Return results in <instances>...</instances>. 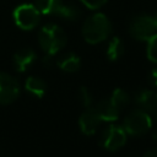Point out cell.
<instances>
[{
  "label": "cell",
  "instance_id": "6da1fadb",
  "mask_svg": "<svg viewBox=\"0 0 157 157\" xmlns=\"http://www.w3.org/2000/svg\"><path fill=\"white\" fill-rule=\"evenodd\" d=\"M112 32V23L104 13H93L82 26L83 39L90 44H97L108 38Z\"/></svg>",
  "mask_w": 157,
  "mask_h": 157
},
{
  "label": "cell",
  "instance_id": "7a4b0ae2",
  "mask_svg": "<svg viewBox=\"0 0 157 157\" xmlns=\"http://www.w3.org/2000/svg\"><path fill=\"white\" fill-rule=\"evenodd\" d=\"M38 40L40 48L45 52V54L55 55L66 45L67 37L61 27L54 23H49L40 28Z\"/></svg>",
  "mask_w": 157,
  "mask_h": 157
},
{
  "label": "cell",
  "instance_id": "3957f363",
  "mask_svg": "<svg viewBox=\"0 0 157 157\" xmlns=\"http://www.w3.org/2000/svg\"><path fill=\"white\" fill-rule=\"evenodd\" d=\"M152 126V119L148 112L144 109H135L130 112L123 120L121 128L128 135L131 136H142L148 132Z\"/></svg>",
  "mask_w": 157,
  "mask_h": 157
},
{
  "label": "cell",
  "instance_id": "277c9868",
  "mask_svg": "<svg viewBox=\"0 0 157 157\" xmlns=\"http://www.w3.org/2000/svg\"><path fill=\"white\" fill-rule=\"evenodd\" d=\"M129 32L131 37L137 40H148L157 33V25L152 16L145 13L137 15L131 20Z\"/></svg>",
  "mask_w": 157,
  "mask_h": 157
},
{
  "label": "cell",
  "instance_id": "5b68a950",
  "mask_svg": "<svg viewBox=\"0 0 157 157\" xmlns=\"http://www.w3.org/2000/svg\"><path fill=\"white\" fill-rule=\"evenodd\" d=\"M13 18L16 25L22 29H32L34 28L40 21V12L39 10L32 4H23L20 5L13 11Z\"/></svg>",
  "mask_w": 157,
  "mask_h": 157
},
{
  "label": "cell",
  "instance_id": "8992f818",
  "mask_svg": "<svg viewBox=\"0 0 157 157\" xmlns=\"http://www.w3.org/2000/svg\"><path fill=\"white\" fill-rule=\"evenodd\" d=\"M126 136H128V134L125 132V130L121 126L109 125L102 134L101 145L103 146V148L114 152L125 145Z\"/></svg>",
  "mask_w": 157,
  "mask_h": 157
},
{
  "label": "cell",
  "instance_id": "52a82bcc",
  "mask_svg": "<svg viewBox=\"0 0 157 157\" xmlns=\"http://www.w3.org/2000/svg\"><path fill=\"white\" fill-rule=\"evenodd\" d=\"M20 96L18 81L6 72H0V104H10Z\"/></svg>",
  "mask_w": 157,
  "mask_h": 157
},
{
  "label": "cell",
  "instance_id": "ba28073f",
  "mask_svg": "<svg viewBox=\"0 0 157 157\" xmlns=\"http://www.w3.org/2000/svg\"><path fill=\"white\" fill-rule=\"evenodd\" d=\"M101 124V119L98 118L97 113L92 107H88L85 109V112L81 114L78 119V125L81 131L85 135H93L96 134L98 126Z\"/></svg>",
  "mask_w": 157,
  "mask_h": 157
},
{
  "label": "cell",
  "instance_id": "9c48e42d",
  "mask_svg": "<svg viewBox=\"0 0 157 157\" xmlns=\"http://www.w3.org/2000/svg\"><path fill=\"white\" fill-rule=\"evenodd\" d=\"M135 103L140 107V109H144L146 112L152 113L156 108H157V97H156V92L152 90H147V88H142L140 91L136 92L135 98H134Z\"/></svg>",
  "mask_w": 157,
  "mask_h": 157
},
{
  "label": "cell",
  "instance_id": "30bf717a",
  "mask_svg": "<svg viewBox=\"0 0 157 157\" xmlns=\"http://www.w3.org/2000/svg\"><path fill=\"white\" fill-rule=\"evenodd\" d=\"M93 109L101 121H115L119 117V109H117L109 99H101Z\"/></svg>",
  "mask_w": 157,
  "mask_h": 157
},
{
  "label": "cell",
  "instance_id": "8fae6325",
  "mask_svg": "<svg viewBox=\"0 0 157 157\" xmlns=\"http://www.w3.org/2000/svg\"><path fill=\"white\" fill-rule=\"evenodd\" d=\"M36 58L37 55L31 48H23L13 55V65L17 71L23 72L29 66H32V64L36 61Z\"/></svg>",
  "mask_w": 157,
  "mask_h": 157
},
{
  "label": "cell",
  "instance_id": "7c38bea8",
  "mask_svg": "<svg viewBox=\"0 0 157 157\" xmlns=\"http://www.w3.org/2000/svg\"><path fill=\"white\" fill-rule=\"evenodd\" d=\"M56 64L65 72H76L81 67V59L75 53H66L58 59Z\"/></svg>",
  "mask_w": 157,
  "mask_h": 157
},
{
  "label": "cell",
  "instance_id": "4fadbf2b",
  "mask_svg": "<svg viewBox=\"0 0 157 157\" xmlns=\"http://www.w3.org/2000/svg\"><path fill=\"white\" fill-rule=\"evenodd\" d=\"M63 0H34V6L44 15H58L60 7L63 6Z\"/></svg>",
  "mask_w": 157,
  "mask_h": 157
},
{
  "label": "cell",
  "instance_id": "5bb4252c",
  "mask_svg": "<svg viewBox=\"0 0 157 157\" xmlns=\"http://www.w3.org/2000/svg\"><path fill=\"white\" fill-rule=\"evenodd\" d=\"M25 87L29 93H32L38 98L43 97L47 91V83L42 78L36 76H29L25 82Z\"/></svg>",
  "mask_w": 157,
  "mask_h": 157
},
{
  "label": "cell",
  "instance_id": "9a60e30c",
  "mask_svg": "<svg viewBox=\"0 0 157 157\" xmlns=\"http://www.w3.org/2000/svg\"><path fill=\"white\" fill-rule=\"evenodd\" d=\"M124 43L120 38L114 37L110 39V42L108 43V48H107V56L109 60L115 61L118 59L121 58V55L124 54Z\"/></svg>",
  "mask_w": 157,
  "mask_h": 157
},
{
  "label": "cell",
  "instance_id": "2e32d148",
  "mask_svg": "<svg viewBox=\"0 0 157 157\" xmlns=\"http://www.w3.org/2000/svg\"><path fill=\"white\" fill-rule=\"evenodd\" d=\"M81 13H82L81 10L76 5L64 2L56 16H59L61 18H65V20H69V21H76L81 17Z\"/></svg>",
  "mask_w": 157,
  "mask_h": 157
},
{
  "label": "cell",
  "instance_id": "e0dca14e",
  "mask_svg": "<svg viewBox=\"0 0 157 157\" xmlns=\"http://www.w3.org/2000/svg\"><path fill=\"white\" fill-rule=\"evenodd\" d=\"M109 101L112 102V104H113L117 109L120 110V109L125 108V107L129 104V102H130V96H129V93H128L125 90H123V88H115V90L113 91L112 97H110Z\"/></svg>",
  "mask_w": 157,
  "mask_h": 157
},
{
  "label": "cell",
  "instance_id": "ac0fdd59",
  "mask_svg": "<svg viewBox=\"0 0 157 157\" xmlns=\"http://www.w3.org/2000/svg\"><path fill=\"white\" fill-rule=\"evenodd\" d=\"M146 53H147V58L157 64V33L155 36H152L148 40H147V48H146Z\"/></svg>",
  "mask_w": 157,
  "mask_h": 157
},
{
  "label": "cell",
  "instance_id": "d6986e66",
  "mask_svg": "<svg viewBox=\"0 0 157 157\" xmlns=\"http://www.w3.org/2000/svg\"><path fill=\"white\" fill-rule=\"evenodd\" d=\"M78 97H80L81 103H82V105L85 108H88V107L92 105V102H93L92 94H91V92L88 91L87 87H85V86H81L80 87V90H78Z\"/></svg>",
  "mask_w": 157,
  "mask_h": 157
},
{
  "label": "cell",
  "instance_id": "ffe728a7",
  "mask_svg": "<svg viewBox=\"0 0 157 157\" xmlns=\"http://www.w3.org/2000/svg\"><path fill=\"white\" fill-rule=\"evenodd\" d=\"M86 7L91 9V10H97L99 7H102L108 0H80Z\"/></svg>",
  "mask_w": 157,
  "mask_h": 157
},
{
  "label": "cell",
  "instance_id": "44dd1931",
  "mask_svg": "<svg viewBox=\"0 0 157 157\" xmlns=\"http://www.w3.org/2000/svg\"><path fill=\"white\" fill-rule=\"evenodd\" d=\"M148 82L152 87H157V69H153L150 71L148 75Z\"/></svg>",
  "mask_w": 157,
  "mask_h": 157
},
{
  "label": "cell",
  "instance_id": "7402d4cb",
  "mask_svg": "<svg viewBox=\"0 0 157 157\" xmlns=\"http://www.w3.org/2000/svg\"><path fill=\"white\" fill-rule=\"evenodd\" d=\"M42 63L44 66L47 67H50L53 65V55H49V54H45V56L42 59Z\"/></svg>",
  "mask_w": 157,
  "mask_h": 157
},
{
  "label": "cell",
  "instance_id": "603a6c76",
  "mask_svg": "<svg viewBox=\"0 0 157 157\" xmlns=\"http://www.w3.org/2000/svg\"><path fill=\"white\" fill-rule=\"evenodd\" d=\"M142 157H157V147L148 150V151H147Z\"/></svg>",
  "mask_w": 157,
  "mask_h": 157
},
{
  "label": "cell",
  "instance_id": "cb8c5ba5",
  "mask_svg": "<svg viewBox=\"0 0 157 157\" xmlns=\"http://www.w3.org/2000/svg\"><path fill=\"white\" fill-rule=\"evenodd\" d=\"M152 139H153L155 141H157V130H156V131L152 134Z\"/></svg>",
  "mask_w": 157,
  "mask_h": 157
},
{
  "label": "cell",
  "instance_id": "d4e9b609",
  "mask_svg": "<svg viewBox=\"0 0 157 157\" xmlns=\"http://www.w3.org/2000/svg\"><path fill=\"white\" fill-rule=\"evenodd\" d=\"M153 18H155V22H156V25H157V12H156V15L153 16Z\"/></svg>",
  "mask_w": 157,
  "mask_h": 157
},
{
  "label": "cell",
  "instance_id": "484cf974",
  "mask_svg": "<svg viewBox=\"0 0 157 157\" xmlns=\"http://www.w3.org/2000/svg\"><path fill=\"white\" fill-rule=\"evenodd\" d=\"M156 97H157V92H156Z\"/></svg>",
  "mask_w": 157,
  "mask_h": 157
}]
</instances>
